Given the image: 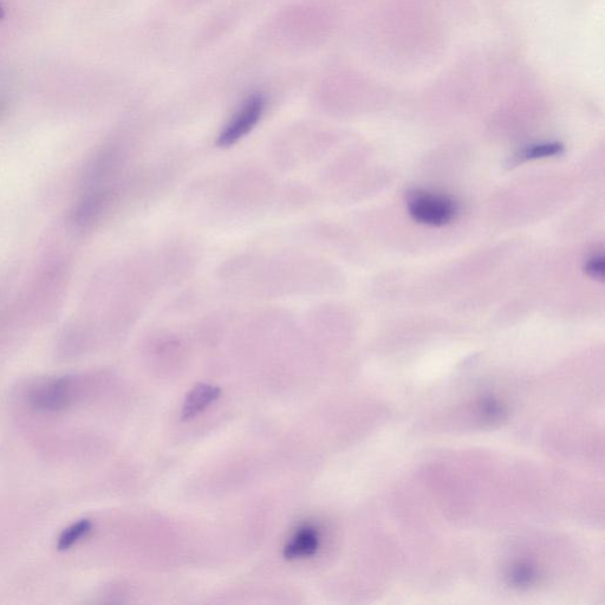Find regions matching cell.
Segmentation results:
<instances>
[{
	"label": "cell",
	"instance_id": "8992f818",
	"mask_svg": "<svg viewBox=\"0 0 605 605\" xmlns=\"http://www.w3.org/2000/svg\"><path fill=\"white\" fill-rule=\"evenodd\" d=\"M220 393L219 387L207 385V383H200V385L195 386L191 393L186 396L184 406H182V420H191L203 413L205 409L219 399Z\"/></svg>",
	"mask_w": 605,
	"mask_h": 605
},
{
	"label": "cell",
	"instance_id": "7a4b0ae2",
	"mask_svg": "<svg viewBox=\"0 0 605 605\" xmlns=\"http://www.w3.org/2000/svg\"><path fill=\"white\" fill-rule=\"evenodd\" d=\"M265 109L266 99L263 94L257 93L246 97L221 130L218 138L219 145L229 147L245 138L262 120Z\"/></svg>",
	"mask_w": 605,
	"mask_h": 605
},
{
	"label": "cell",
	"instance_id": "30bf717a",
	"mask_svg": "<svg viewBox=\"0 0 605 605\" xmlns=\"http://www.w3.org/2000/svg\"><path fill=\"white\" fill-rule=\"evenodd\" d=\"M6 104L4 100L0 99V116H2L5 112Z\"/></svg>",
	"mask_w": 605,
	"mask_h": 605
},
{
	"label": "cell",
	"instance_id": "3957f363",
	"mask_svg": "<svg viewBox=\"0 0 605 605\" xmlns=\"http://www.w3.org/2000/svg\"><path fill=\"white\" fill-rule=\"evenodd\" d=\"M76 399V385L70 377H56L32 389L31 406L43 413H58L69 408Z\"/></svg>",
	"mask_w": 605,
	"mask_h": 605
},
{
	"label": "cell",
	"instance_id": "5b68a950",
	"mask_svg": "<svg viewBox=\"0 0 605 605\" xmlns=\"http://www.w3.org/2000/svg\"><path fill=\"white\" fill-rule=\"evenodd\" d=\"M320 548V533L312 525H303L291 537L284 549L286 559H301L314 556Z\"/></svg>",
	"mask_w": 605,
	"mask_h": 605
},
{
	"label": "cell",
	"instance_id": "8fae6325",
	"mask_svg": "<svg viewBox=\"0 0 605 605\" xmlns=\"http://www.w3.org/2000/svg\"><path fill=\"white\" fill-rule=\"evenodd\" d=\"M3 16H4V9H3L2 4H0V19H2Z\"/></svg>",
	"mask_w": 605,
	"mask_h": 605
},
{
	"label": "cell",
	"instance_id": "277c9868",
	"mask_svg": "<svg viewBox=\"0 0 605 605\" xmlns=\"http://www.w3.org/2000/svg\"><path fill=\"white\" fill-rule=\"evenodd\" d=\"M112 198V188L104 186L86 188L70 213V224L78 230L87 229L102 216Z\"/></svg>",
	"mask_w": 605,
	"mask_h": 605
},
{
	"label": "cell",
	"instance_id": "9c48e42d",
	"mask_svg": "<svg viewBox=\"0 0 605 605\" xmlns=\"http://www.w3.org/2000/svg\"><path fill=\"white\" fill-rule=\"evenodd\" d=\"M585 271H587L591 278L600 279V281H603L605 273L604 258L602 256H594L593 258H590L587 262V265H585Z\"/></svg>",
	"mask_w": 605,
	"mask_h": 605
},
{
	"label": "cell",
	"instance_id": "ba28073f",
	"mask_svg": "<svg viewBox=\"0 0 605 605\" xmlns=\"http://www.w3.org/2000/svg\"><path fill=\"white\" fill-rule=\"evenodd\" d=\"M564 147L558 142L538 143L526 147L523 152H520L519 158L524 160H536L552 158V156L561 155Z\"/></svg>",
	"mask_w": 605,
	"mask_h": 605
},
{
	"label": "cell",
	"instance_id": "6da1fadb",
	"mask_svg": "<svg viewBox=\"0 0 605 605\" xmlns=\"http://www.w3.org/2000/svg\"><path fill=\"white\" fill-rule=\"evenodd\" d=\"M408 211L418 223L438 227L451 223L458 206L446 195L418 191L409 195Z\"/></svg>",
	"mask_w": 605,
	"mask_h": 605
},
{
	"label": "cell",
	"instance_id": "52a82bcc",
	"mask_svg": "<svg viewBox=\"0 0 605 605\" xmlns=\"http://www.w3.org/2000/svg\"><path fill=\"white\" fill-rule=\"evenodd\" d=\"M91 529H93V524L86 519L71 525L70 528L62 533L60 541H58V549L68 550L73 548L82 538L87 537Z\"/></svg>",
	"mask_w": 605,
	"mask_h": 605
}]
</instances>
